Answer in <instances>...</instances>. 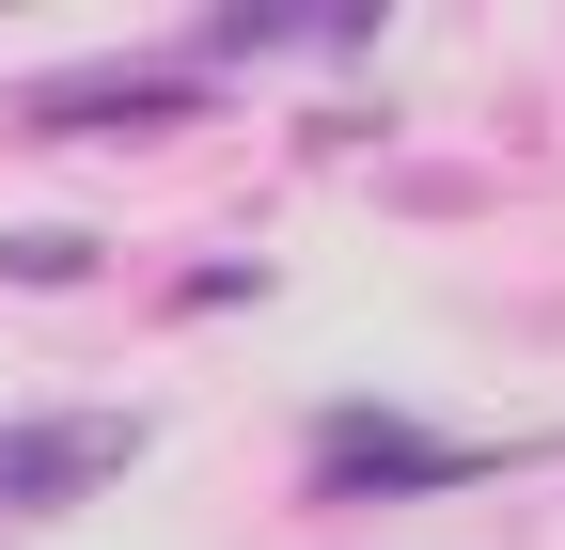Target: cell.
I'll return each mask as SVG.
<instances>
[{
	"mask_svg": "<svg viewBox=\"0 0 565 550\" xmlns=\"http://www.w3.org/2000/svg\"><path fill=\"white\" fill-rule=\"evenodd\" d=\"M141 425H110V409H79V425H32V441H0V504H63V488H95V472H126Z\"/></svg>",
	"mask_w": 565,
	"mask_h": 550,
	"instance_id": "6da1fadb",
	"label": "cell"
},
{
	"mask_svg": "<svg viewBox=\"0 0 565 550\" xmlns=\"http://www.w3.org/2000/svg\"><path fill=\"white\" fill-rule=\"evenodd\" d=\"M393 472H408V488H440V472H471V456H456V441L377 425V409H345V425H330V488H393Z\"/></svg>",
	"mask_w": 565,
	"mask_h": 550,
	"instance_id": "7a4b0ae2",
	"label": "cell"
}]
</instances>
